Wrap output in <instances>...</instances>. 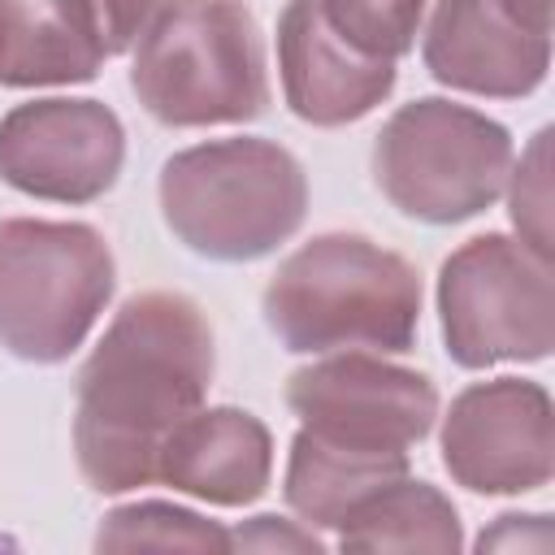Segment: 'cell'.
I'll use <instances>...</instances> for the list:
<instances>
[{
  "instance_id": "ba28073f",
  "label": "cell",
  "mask_w": 555,
  "mask_h": 555,
  "mask_svg": "<svg viewBox=\"0 0 555 555\" xmlns=\"http://www.w3.org/2000/svg\"><path fill=\"white\" fill-rule=\"evenodd\" d=\"M286 403L308 434L356 451H403L421 442L438 416V390L412 369L369 356H338L291 373Z\"/></svg>"
},
{
  "instance_id": "9c48e42d",
  "label": "cell",
  "mask_w": 555,
  "mask_h": 555,
  "mask_svg": "<svg viewBox=\"0 0 555 555\" xmlns=\"http://www.w3.org/2000/svg\"><path fill=\"white\" fill-rule=\"evenodd\" d=\"M447 473L477 494H525L551 481L555 421L538 382L499 377L468 386L442 425Z\"/></svg>"
},
{
  "instance_id": "ac0fdd59",
  "label": "cell",
  "mask_w": 555,
  "mask_h": 555,
  "mask_svg": "<svg viewBox=\"0 0 555 555\" xmlns=\"http://www.w3.org/2000/svg\"><path fill=\"white\" fill-rule=\"evenodd\" d=\"M325 22L369 56H403L416 39L425 0H317Z\"/></svg>"
},
{
  "instance_id": "5b68a950",
  "label": "cell",
  "mask_w": 555,
  "mask_h": 555,
  "mask_svg": "<svg viewBox=\"0 0 555 555\" xmlns=\"http://www.w3.org/2000/svg\"><path fill=\"white\" fill-rule=\"evenodd\" d=\"M113 295V251L78 221H0V347L65 360Z\"/></svg>"
},
{
  "instance_id": "e0dca14e",
  "label": "cell",
  "mask_w": 555,
  "mask_h": 555,
  "mask_svg": "<svg viewBox=\"0 0 555 555\" xmlns=\"http://www.w3.org/2000/svg\"><path fill=\"white\" fill-rule=\"evenodd\" d=\"M95 546L100 551H225L230 533L169 503H134L104 516Z\"/></svg>"
},
{
  "instance_id": "d6986e66",
  "label": "cell",
  "mask_w": 555,
  "mask_h": 555,
  "mask_svg": "<svg viewBox=\"0 0 555 555\" xmlns=\"http://www.w3.org/2000/svg\"><path fill=\"white\" fill-rule=\"evenodd\" d=\"M551 130H538L529 152L516 165L512 178V221L520 230V243L551 260Z\"/></svg>"
},
{
  "instance_id": "4fadbf2b",
  "label": "cell",
  "mask_w": 555,
  "mask_h": 555,
  "mask_svg": "<svg viewBox=\"0 0 555 555\" xmlns=\"http://www.w3.org/2000/svg\"><path fill=\"white\" fill-rule=\"evenodd\" d=\"M273 468L269 429L238 408L191 412L165 442L156 477L182 494L238 507L264 494Z\"/></svg>"
},
{
  "instance_id": "7402d4cb",
  "label": "cell",
  "mask_w": 555,
  "mask_h": 555,
  "mask_svg": "<svg viewBox=\"0 0 555 555\" xmlns=\"http://www.w3.org/2000/svg\"><path fill=\"white\" fill-rule=\"evenodd\" d=\"M481 551H551L555 533L546 525V516H499V525L490 533L477 538Z\"/></svg>"
},
{
  "instance_id": "ffe728a7",
  "label": "cell",
  "mask_w": 555,
  "mask_h": 555,
  "mask_svg": "<svg viewBox=\"0 0 555 555\" xmlns=\"http://www.w3.org/2000/svg\"><path fill=\"white\" fill-rule=\"evenodd\" d=\"M87 9H91L104 56H117L147 30V22L165 9V0H87Z\"/></svg>"
},
{
  "instance_id": "603a6c76",
  "label": "cell",
  "mask_w": 555,
  "mask_h": 555,
  "mask_svg": "<svg viewBox=\"0 0 555 555\" xmlns=\"http://www.w3.org/2000/svg\"><path fill=\"white\" fill-rule=\"evenodd\" d=\"M525 30L533 35H551V0H499Z\"/></svg>"
},
{
  "instance_id": "44dd1931",
  "label": "cell",
  "mask_w": 555,
  "mask_h": 555,
  "mask_svg": "<svg viewBox=\"0 0 555 555\" xmlns=\"http://www.w3.org/2000/svg\"><path fill=\"white\" fill-rule=\"evenodd\" d=\"M230 546H251V551H321V542L312 533H304V529H295L291 520H278V516H256L251 525L230 533Z\"/></svg>"
},
{
  "instance_id": "8992f818",
  "label": "cell",
  "mask_w": 555,
  "mask_h": 555,
  "mask_svg": "<svg viewBox=\"0 0 555 555\" xmlns=\"http://www.w3.org/2000/svg\"><path fill=\"white\" fill-rule=\"evenodd\" d=\"M512 169V139L499 121L451 104H403L377 134L373 173L382 195L434 225H451L490 208Z\"/></svg>"
},
{
  "instance_id": "30bf717a",
  "label": "cell",
  "mask_w": 555,
  "mask_h": 555,
  "mask_svg": "<svg viewBox=\"0 0 555 555\" xmlns=\"http://www.w3.org/2000/svg\"><path fill=\"white\" fill-rule=\"evenodd\" d=\"M121 121L100 100H35L0 121V178L26 195L87 204L117 182Z\"/></svg>"
},
{
  "instance_id": "7a4b0ae2",
  "label": "cell",
  "mask_w": 555,
  "mask_h": 555,
  "mask_svg": "<svg viewBox=\"0 0 555 555\" xmlns=\"http://www.w3.org/2000/svg\"><path fill=\"white\" fill-rule=\"evenodd\" d=\"M264 321L286 351H408L421 321V278L403 256L360 234H321L273 273Z\"/></svg>"
},
{
  "instance_id": "52a82bcc",
  "label": "cell",
  "mask_w": 555,
  "mask_h": 555,
  "mask_svg": "<svg viewBox=\"0 0 555 555\" xmlns=\"http://www.w3.org/2000/svg\"><path fill=\"white\" fill-rule=\"evenodd\" d=\"M442 338L455 364L542 360L555 343L551 264L503 234L464 243L438 278Z\"/></svg>"
},
{
  "instance_id": "6da1fadb",
  "label": "cell",
  "mask_w": 555,
  "mask_h": 555,
  "mask_svg": "<svg viewBox=\"0 0 555 555\" xmlns=\"http://www.w3.org/2000/svg\"><path fill=\"white\" fill-rule=\"evenodd\" d=\"M212 382V330L186 295L147 291L121 304L78 373L74 451L100 494L156 477L169 434L199 412Z\"/></svg>"
},
{
  "instance_id": "9a60e30c",
  "label": "cell",
  "mask_w": 555,
  "mask_h": 555,
  "mask_svg": "<svg viewBox=\"0 0 555 555\" xmlns=\"http://www.w3.org/2000/svg\"><path fill=\"white\" fill-rule=\"evenodd\" d=\"M408 477L403 451H356L308 429L295 434L286 468V503L308 525H343V516L364 503L373 490Z\"/></svg>"
},
{
  "instance_id": "8fae6325",
  "label": "cell",
  "mask_w": 555,
  "mask_h": 555,
  "mask_svg": "<svg viewBox=\"0 0 555 555\" xmlns=\"http://www.w3.org/2000/svg\"><path fill=\"white\" fill-rule=\"evenodd\" d=\"M282 87L295 117L312 126H343L382 104L395 87V61L351 48L317 0H291L278 22Z\"/></svg>"
},
{
  "instance_id": "3957f363",
  "label": "cell",
  "mask_w": 555,
  "mask_h": 555,
  "mask_svg": "<svg viewBox=\"0 0 555 555\" xmlns=\"http://www.w3.org/2000/svg\"><path fill=\"white\" fill-rule=\"evenodd\" d=\"M160 208L191 251L256 260L299 230L308 182L299 160L269 139H217L165 160Z\"/></svg>"
},
{
  "instance_id": "7c38bea8",
  "label": "cell",
  "mask_w": 555,
  "mask_h": 555,
  "mask_svg": "<svg viewBox=\"0 0 555 555\" xmlns=\"http://www.w3.org/2000/svg\"><path fill=\"white\" fill-rule=\"evenodd\" d=\"M438 82L477 95H529L551 65V39L525 30L499 0H438L425 30Z\"/></svg>"
},
{
  "instance_id": "2e32d148",
  "label": "cell",
  "mask_w": 555,
  "mask_h": 555,
  "mask_svg": "<svg viewBox=\"0 0 555 555\" xmlns=\"http://www.w3.org/2000/svg\"><path fill=\"white\" fill-rule=\"evenodd\" d=\"M343 551H434L460 546V516L429 481H390L343 516Z\"/></svg>"
},
{
  "instance_id": "5bb4252c",
  "label": "cell",
  "mask_w": 555,
  "mask_h": 555,
  "mask_svg": "<svg viewBox=\"0 0 555 555\" xmlns=\"http://www.w3.org/2000/svg\"><path fill=\"white\" fill-rule=\"evenodd\" d=\"M100 61L87 0H0V82H87Z\"/></svg>"
},
{
  "instance_id": "277c9868",
  "label": "cell",
  "mask_w": 555,
  "mask_h": 555,
  "mask_svg": "<svg viewBox=\"0 0 555 555\" xmlns=\"http://www.w3.org/2000/svg\"><path fill=\"white\" fill-rule=\"evenodd\" d=\"M130 87L165 126H217L264 113V48L243 0H169L143 30Z\"/></svg>"
}]
</instances>
